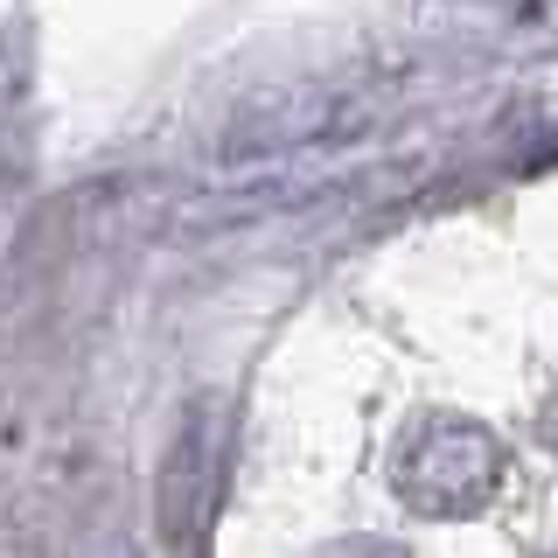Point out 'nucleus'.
Instances as JSON below:
<instances>
[{"label": "nucleus", "mask_w": 558, "mask_h": 558, "mask_svg": "<svg viewBox=\"0 0 558 558\" xmlns=\"http://www.w3.org/2000/svg\"><path fill=\"white\" fill-rule=\"evenodd\" d=\"M391 496L405 502L412 517H433V523H461V517H482L488 502L502 496V475H510V453L502 440L468 412H412L405 433L391 447Z\"/></svg>", "instance_id": "f257e3e1"}, {"label": "nucleus", "mask_w": 558, "mask_h": 558, "mask_svg": "<svg viewBox=\"0 0 558 558\" xmlns=\"http://www.w3.org/2000/svg\"><path fill=\"white\" fill-rule=\"evenodd\" d=\"M537 447H545L551 453V468H558V384H551V391H545V405H537Z\"/></svg>", "instance_id": "7ed1b4c3"}, {"label": "nucleus", "mask_w": 558, "mask_h": 558, "mask_svg": "<svg viewBox=\"0 0 558 558\" xmlns=\"http://www.w3.org/2000/svg\"><path fill=\"white\" fill-rule=\"evenodd\" d=\"M537 558H558V545H551V551H537Z\"/></svg>", "instance_id": "20e7f679"}, {"label": "nucleus", "mask_w": 558, "mask_h": 558, "mask_svg": "<svg viewBox=\"0 0 558 558\" xmlns=\"http://www.w3.org/2000/svg\"><path fill=\"white\" fill-rule=\"evenodd\" d=\"M322 558H405V545H391V537H336Z\"/></svg>", "instance_id": "f03ea898"}]
</instances>
